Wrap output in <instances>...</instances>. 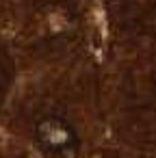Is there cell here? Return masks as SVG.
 I'll list each match as a JSON object with an SVG mask.
<instances>
[{"label":"cell","instance_id":"1","mask_svg":"<svg viewBox=\"0 0 156 158\" xmlns=\"http://www.w3.org/2000/svg\"><path fill=\"white\" fill-rule=\"evenodd\" d=\"M35 136H37V143L41 145V149L46 154H52L59 158L74 154V149L78 145V136H76L74 128L61 117L41 119L35 126Z\"/></svg>","mask_w":156,"mask_h":158}]
</instances>
